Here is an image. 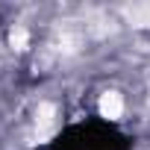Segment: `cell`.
Segmentation results:
<instances>
[{"label": "cell", "mask_w": 150, "mask_h": 150, "mask_svg": "<svg viewBox=\"0 0 150 150\" xmlns=\"http://www.w3.org/2000/svg\"><path fill=\"white\" fill-rule=\"evenodd\" d=\"M27 41H30V35H27L24 27H15V30L9 33V44H12L15 50H27Z\"/></svg>", "instance_id": "277c9868"}, {"label": "cell", "mask_w": 150, "mask_h": 150, "mask_svg": "<svg viewBox=\"0 0 150 150\" xmlns=\"http://www.w3.org/2000/svg\"><path fill=\"white\" fill-rule=\"evenodd\" d=\"M56 127V106L53 103H38L35 109V129H38V138L50 135Z\"/></svg>", "instance_id": "6da1fadb"}, {"label": "cell", "mask_w": 150, "mask_h": 150, "mask_svg": "<svg viewBox=\"0 0 150 150\" xmlns=\"http://www.w3.org/2000/svg\"><path fill=\"white\" fill-rule=\"evenodd\" d=\"M121 15L132 27H150V3H127L121 6Z\"/></svg>", "instance_id": "7a4b0ae2"}, {"label": "cell", "mask_w": 150, "mask_h": 150, "mask_svg": "<svg viewBox=\"0 0 150 150\" xmlns=\"http://www.w3.org/2000/svg\"><path fill=\"white\" fill-rule=\"evenodd\" d=\"M100 115L109 118V121H118V118L124 115V97H121L118 91H106V94L100 97Z\"/></svg>", "instance_id": "3957f363"}]
</instances>
